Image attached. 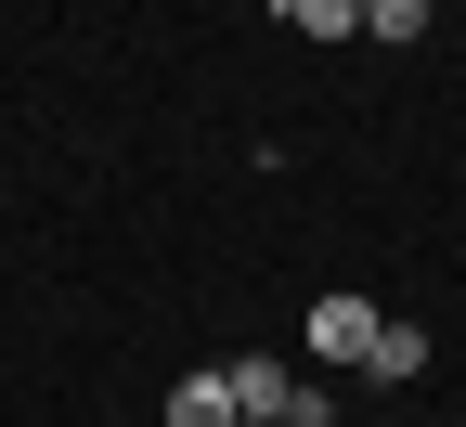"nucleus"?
I'll return each instance as SVG.
<instances>
[{"instance_id": "1", "label": "nucleus", "mask_w": 466, "mask_h": 427, "mask_svg": "<svg viewBox=\"0 0 466 427\" xmlns=\"http://www.w3.org/2000/svg\"><path fill=\"white\" fill-rule=\"evenodd\" d=\"M376 324H389L376 298H350V285H337V298H311V324H299V337H311V362H363Z\"/></svg>"}, {"instance_id": "2", "label": "nucleus", "mask_w": 466, "mask_h": 427, "mask_svg": "<svg viewBox=\"0 0 466 427\" xmlns=\"http://www.w3.org/2000/svg\"><path fill=\"white\" fill-rule=\"evenodd\" d=\"M220 389H233V414H285V389H299V376H285L272 350H233V362H220Z\"/></svg>"}, {"instance_id": "3", "label": "nucleus", "mask_w": 466, "mask_h": 427, "mask_svg": "<svg viewBox=\"0 0 466 427\" xmlns=\"http://www.w3.org/2000/svg\"><path fill=\"white\" fill-rule=\"evenodd\" d=\"M363 376H376V389H415V376H428V337H415V324H376Z\"/></svg>"}, {"instance_id": "4", "label": "nucleus", "mask_w": 466, "mask_h": 427, "mask_svg": "<svg viewBox=\"0 0 466 427\" xmlns=\"http://www.w3.org/2000/svg\"><path fill=\"white\" fill-rule=\"evenodd\" d=\"M168 427H233V389L220 376H182V389H168Z\"/></svg>"}, {"instance_id": "5", "label": "nucleus", "mask_w": 466, "mask_h": 427, "mask_svg": "<svg viewBox=\"0 0 466 427\" xmlns=\"http://www.w3.org/2000/svg\"><path fill=\"white\" fill-rule=\"evenodd\" d=\"M272 14L299 26V39H350V26H363V0H272Z\"/></svg>"}, {"instance_id": "6", "label": "nucleus", "mask_w": 466, "mask_h": 427, "mask_svg": "<svg viewBox=\"0 0 466 427\" xmlns=\"http://www.w3.org/2000/svg\"><path fill=\"white\" fill-rule=\"evenodd\" d=\"M441 0H363V39H428Z\"/></svg>"}, {"instance_id": "7", "label": "nucleus", "mask_w": 466, "mask_h": 427, "mask_svg": "<svg viewBox=\"0 0 466 427\" xmlns=\"http://www.w3.org/2000/svg\"><path fill=\"white\" fill-rule=\"evenodd\" d=\"M272 427H337V389H324V376H299V389H285V414H272Z\"/></svg>"}, {"instance_id": "8", "label": "nucleus", "mask_w": 466, "mask_h": 427, "mask_svg": "<svg viewBox=\"0 0 466 427\" xmlns=\"http://www.w3.org/2000/svg\"><path fill=\"white\" fill-rule=\"evenodd\" d=\"M233 427H272V414H233Z\"/></svg>"}]
</instances>
